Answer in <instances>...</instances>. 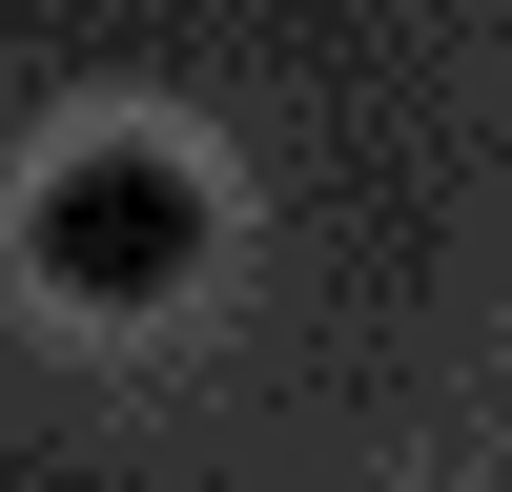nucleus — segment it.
Returning <instances> with one entry per match:
<instances>
[{"label":"nucleus","mask_w":512,"mask_h":492,"mask_svg":"<svg viewBox=\"0 0 512 492\" xmlns=\"http://www.w3.org/2000/svg\"><path fill=\"white\" fill-rule=\"evenodd\" d=\"M21 267L62 287V308H164V287L205 267V185L164 144H82L62 185H21Z\"/></svg>","instance_id":"obj_1"}]
</instances>
